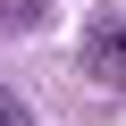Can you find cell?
Masks as SVG:
<instances>
[{
    "instance_id": "6da1fadb",
    "label": "cell",
    "mask_w": 126,
    "mask_h": 126,
    "mask_svg": "<svg viewBox=\"0 0 126 126\" xmlns=\"http://www.w3.org/2000/svg\"><path fill=\"white\" fill-rule=\"evenodd\" d=\"M0 126H25V101H9V93H0Z\"/></svg>"
}]
</instances>
